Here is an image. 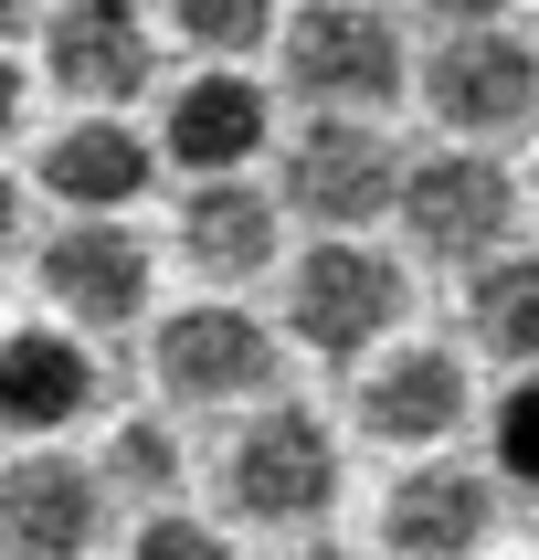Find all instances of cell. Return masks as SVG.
Here are the masks:
<instances>
[{"label":"cell","instance_id":"27","mask_svg":"<svg viewBox=\"0 0 539 560\" xmlns=\"http://www.w3.org/2000/svg\"><path fill=\"white\" fill-rule=\"evenodd\" d=\"M138 11H159V0H138Z\"/></svg>","mask_w":539,"mask_h":560},{"label":"cell","instance_id":"25","mask_svg":"<svg viewBox=\"0 0 539 560\" xmlns=\"http://www.w3.org/2000/svg\"><path fill=\"white\" fill-rule=\"evenodd\" d=\"M285 560H360V550H339V539H307V550H285Z\"/></svg>","mask_w":539,"mask_h":560},{"label":"cell","instance_id":"8","mask_svg":"<svg viewBox=\"0 0 539 560\" xmlns=\"http://www.w3.org/2000/svg\"><path fill=\"white\" fill-rule=\"evenodd\" d=\"M149 285H159V254L138 244L117 212H74L54 244H43V296H54L85 339L138 328V317H149Z\"/></svg>","mask_w":539,"mask_h":560},{"label":"cell","instance_id":"10","mask_svg":"<svg viewBox=\"0 0 539 560\" xmlns=\"http://www.w3.org/2000/svg\"><path fill=\"white\" fill-rule=\"evenodd\" d=\"M95 539H106V466H74L54 444L0 466V560H85Z\"/></svg>","mask_w":539,"mask_h":560},{"label":"cell","instance_id":"13","mask_svg":"<svg viewBox=\"0 0 539 560\" xmlns=\"http://www.w3.org/2000/svg\"><path fill=\"white\" fill-rule=\"evenodd\" d=\"M276 244H285V222H276V190H254L233 180V170H201L180 201V265L201 285H254V276H276Z\"/></svg>","mask_w":539,"mask_h":560},{"label":"cell","instance_id":"1","mask_svg":"<svg viewBox=\"0 0 539 560\" xmlns=\"http://www.w3.org/2000/svg\"><path fill=\"white\" fill-rule=\"evenodd\" d=\"M402 233L412 254H434V265H487V254H507V233H518V170H507L487 138H444V149L402 159Z\"/></svg>","mask_w":539,"mask_h":560},{"label":"cell","instance_id":"5","mask_svg":"<svg viewBox=\"0 0 539 560\" xmlns=\"http://www.w3.org/2000/svg\"><path fill=\"white\" fill-rule=\"evenodd\" d=\"M423 106L444 138H518L539 127V54L497 22H444V43L423 54Z\"/></svg>","mask_w":539,"mask_h":560},{"label":"cell","instance_id":"9","mask_svg":"<svg viewBox=\"0 0 539 560\" xmlns=\"http://www.w3.org/2000/svg\"><path fill=\"white\" fill-rule=\"evenodd\" d=\"M43 74L74 106H127L159 85V32L138 0H63L43 22Z\"/></svg>","mask_w":539,"mask_h":560},{"label":"cell","instance_id":"23","mask_svg":"<svg viewBox=\"0 0 539 560\" xmlns=\"http://www.w3.org/2000/svg\"><path fill=\"white\" fill-rule=\"evenodd\" d=\"M423 11H434V22H497L507 0H423Z\"/></svg>","mask_w":539,"mask_h":560},{"label":"cell","instance_id":"17","mask_svg":"<svg viewBox=\"0 0 539 560\" xmlns=\"http://www.w3.org/2000/svg\"><path fill=\"white\" fill-rule=\"evenodd\" d=\"M466 339L507 371L539 360V254H487L466 265Z\"/></svg>","mask_w":539,"mask_h":560},{"label":"cell","instance_id":"26","mask_svg":"<svg viewBox=\"0 0 539 560\" xmlns=\"http://www.w3.org/2000/svg\"><path fill=\"white\" fill-rule=\"evenodd\" d=\"M11 222H22V201H11V180H0V254H11Z\"/></svg>","mask_w":539,"mask_h":560},{"label":"cell","instance_id":"6","mask_svg":"<svg viewBox=\"0 0 539 560\" xmlns=\"http://www.w3.org/2000/svg\"><path fill=\"white\" fill-rule=\"evenodd\" d=\"M149 371L180 412H233V402H265L276 392V328L233 296H201V307L159 317L149 339Z\"/></svg>","mask_w":539,"mask_h":560},{"label":"cell","instance_id":"11","mask_svg":"<svg viewBox=\"0 0 539 560\" xmlns=\"http://www.w3.org/2000/svg\"><path fill=\"white\" fill-rule=\"evenodd\" d=\"M466 360L455 349H391V360H371L360 371V392H349V423L371 444H402V455H434V444L466 434Z\"/></svg>","mask_w":539,"mask_h":560},{"label":"cell","instance_id":"22","mask_svg":"<svg viewBox=\"0 0 539 560\" xmlns=\"http://www.w3.org/2000/svg\"><path fill=\"white\" fill-rule=\"evenodd\" d=\"M22 95H32V85H22V63L0 54V138H11V127H22Z\"/></svg>","mask_w":539,"mask_h":560},{"label":"cell","instance_id":"14","mask_svg":"<svg viewBox=\"0 0 539 560\" xmlns=\"http://www.w3.org/2000/svg\"><path fill=\"white\" fill-rule=\"evenodd\" d=\"M74 412H95V349L85 328H11L0 339V434H63Z\"/></svg>","mask_w":539,"mask_h":560},{"label":"cell","instance_id":"15","mask_svg":"<svg viewBox=\"0 0 539 560\" xmlns=\"http://www.w3.org/2000/svg\"><path fill=\"white\" fill-rule=\"evenodd\" d=\"M265 138H276V95L254 85V74H233V63H212V74H190V85L169 95L159 159H180L190 180H201V170H244V159H265Z\"/></svg>","mask_w":539,"mask_h":560},{"label":"cell","instance_id":"4","mask_svg":"<svg viewBox=\"0 0 539 560\" xmlns=\"http://www.w3.org/2000/svg\"><path fill=\"white\" fill-rule=\"evenodd\" d=\"M402 307H412V276L380 244H349V233H328L317 254H296V276H285V328H296V349H317V360L380 349L391 328H402Z\"/></svg>","mask_w":539,"mask_h":560},{"label":"cell","instance_id":"12","mask_svg":"<svg viewBox=\"0 0 539 560\" xmlns=\"http://www.w3.org/2000/svg\"><path fill=\"white\" fill-rule=\"evenodd\" d=\"M487 539H497V476L455 466V455L412 466L380 498V550L391 560H476Z\"/></svg>","mask_w":539,"mask_h":560},{"label":"cell","instance_id":"3","mask_svg":"<svg viewBox=\"0 0 539 560\" xmlns=\"http://www.w3.org/2000/svg\"><path fill=\"white\" fill-rule=\"evenodd\" d=\"M402 201V149L380 138L371 106H317L285 138V212H307L317 233H360Z\"/></svg>","mask_w":539,"mask_h":560},{"label":"cell","instance_id":"20","mask_svg":"<svg viewBox=\"0 0 539 560\" xmlns=\"http://www.w3.org/2000/svg\"><path fill=\"white\" fill-rule=\"evenodd\" d=\"M497 476L507 487H539V360L507 381V402H497Z\"/></svg>","mask_w":539,"mask_h":560},{"label":"cell","instance_id":"19","mask_svg":"<svg viewBox=\"0 0 539 560\" xmlns=\"http://www.w3.org/2000/svg\"><path fill=\"white\" fill-rule=\"evenodd\" d=\"M159 11H169V22H180V43L190 54H254V43H265V32H276V0H159Z\"/></svg>","mask_w":539,"mask_h":560},{"label":"cell","instance_id":"24","mask_svg":"<svg viewBox=\"0 0 539 560\" xmlns=\"http://www.w3.org/2000/svg\"><path fill=\"white\" fill-rule=\"evenodd\" d=\"M32 11H43V0H0V43H11V32H32Z\"/></svg>","mask_w":539,"mask_h":560},{"label":"cell","instance_id":"16","mask_svg":"<svg viewBox=\"0 0 539 560\" xmlns=\"http://www.w3.org/2000/svg\"><path fill=\"white\" fill-rule=\"evenodd\" d=\"M149 180H159V138H138L117 106H85V117L43 149V190H54L63 212H127Z\"/></svg>","mask_w":539,"mask_h":560},{"label":"cell","instance_id":"2","mask_svg":"<svg viewBox=\"0 0 539 560\" xmlns=\"http://www.w3.org/2000/svg\"><path fill=\"white\" fill-rule=\"evenodd\" d=\"M222 498H233V518H254V529H317L328 508H339V434L317 423L307 402H265L244 412V434H233V455H222Z\"/></svg>","mask_w":539,"mask_h":560},{"label":"cell","instance_id":"18","mask_svg":"<svg viewBox=\"0 0 539 560\" xmlns=\"http://www.w3.org/2000/svg\"><path fill=\"white\" fill-rule=\"evenodd\" d=\"M169 487H180V434H169L159 412L117 423V444H106V498H149V508H169Z\"/></svg>","mask_w":539,"mask_h":560},{"label":"cell","instance_id":"7","mask_svg":"<svg viewBox=\"0 0 539 560\" xmlns=\"http://www.w3.org/2000/svg\"><path fill=\"white\" fill-rule=\"evenodd\" d=\"M412 74L402 32H391V11H371V0H307L296 22H285V85L307 95V106H391Z\"/></svg>","mask_w":539,"mask_h":560},{"label":"cell","instance_id":"21","mask_svg":"<svg viewBox=\"0 0 539 560\" xmlns=\"http://www.w3.org/2000/svg\"><path fill=\"white\" fill-rule=\"evenodd\" d=\"M127 560H233V539L212 518H180V508H149V529L127 539Z\"/></svg>","mask_w":539,"mask_h":560}]
</instances>
